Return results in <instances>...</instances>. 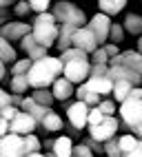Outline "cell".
I'll use <instances>...</instances> for the list:
<instances>
[{"label": "cell", "mask_w": 142, "mask_h": 157, "mask_svg": "<svg viewBox=\"0 0 142 157\" xmlns=\"http://www.w3.org/2000/svg\"><path fill=\"white\" fill-rule=\"evenodd\" d=\"M60 75H62V62L58 58L45 56L31 62V67L27 71V84L31 89H49Z\"/></svg>", "instance_id": "1"}, {"label": "cell", "mask_w": 142, "mask_h": 157, "mask_svg": "<svg viewBox=\"0 0 142 157\" xmlns=\"http://www.w3.org/2000/svg\"><path fill=\"white\" fill-rule=\"evenodd\" d=\"M53 20L60 25H69V27H85L87 25V16L78 5H73L71 0H58L53 5Z\"/></svg>", "instance_id": "2"}, {"label": "cell", "mask_w": 142, "mask_h": 157, "mask_svg": "<svg viewBox=\"0 0 142 157\" xmlns=\"http://www.w3.org/2000/svg\"><path fill=\"white\" fill-rule=\"evenodd\" d=\"M120 126L118 128H122V131H129V128H133L138 126V124H142V100H131L127 98L124 102H120Z\"/></svg>", "instance_id": "3"}, {"label": "cell", "mask_w": 142, "mask_h": 157, "mask_svg": "<svg viewBox=\"0 0 142 157\" xmlns=\"http://www.w3.org/2000/svg\"><path fill=\"white\" fill-rule=\"evenodd\" d=\"M118 126H120L118 117L109 115V117H105L100 124H96V126H89V137L100 142V144H105L107 140H111V137H116V135H118V131H120Z\"/></svg>", "instance_id": "4"}, {"label": "cell", "mask_w": 142, "mask_h": 157, "mask_svg": "<svg viewBox=\"0 0 142 157\" xmlns=\"http://www.w3.org/2000/svg\"><path fill=\"white\" fill-rule=\"evenodd\" d=\"M65 109H67V124L71 128H76V131H82L87 126V115H89V106L85 102H65Z\"/></svg>", "instance_id": "5"}, {"label": "cell", "mask_w": 142, "mask_h": 157, "mask_svg": "<svg viewBox=\"0 0 142 157\" xmlns=\"http://www.w3.org/2000/svg\"><path fill=\"white\" fill-rule=\"evenodd\" d=\"M109 67H124V69L138 73V75L142 78V56L138 53V51H133V49L120 51L116 58L109 60Z\"/></svg>", "instance_id": "6"}, {"label": "cell", "mask_w": 142, "mask_h": 157, "mask_svg": "<svg viewBox=\"0 0 142 157\" xmlns=\"http://www.w3.org/2000/svg\"><path fill=\"white\" fill-rule=\"evenodd\" d=\"M89 60H76V62H67L62 64V78L69 80L71 84H82V82L89 78Z\"/></svg>", "instance_id": "7"}, {"label": "cell", "mask_w": 142, "mask_h": 157, "mask_svg": "<svg viewBox=\"0 0 142 157\" xmlns=\"http://www.w3.org/2000/svg\"><path fill=\"white\" fill-rule=\"evenodd\" d=\"M31 33V25H27V22H22V20H11V22H7V25H2L0 27V38L2 40H7L9 44H16V42H20L25 36H29Z\"/></svg>", "instance_id": "8"}, {"label": "cell", "mask_w": 142, "mask_h": 157, "mask_svg": "<svg viewBox=\"0 0 142 157\" xmlns=\"http://www.w3.org/2000/svg\"><path fill=\"white\" fill-rule=\"evenodd\" d=\"M31 38L36 40V44L49 51V47L56 44L58 38V25H31Z\"/></svg>", "instance_id": "9"}, {"label": "cell", "mask_w": 142, "mask_h": 157, "mask_svg": "<svg viewBox=\"0 0 142 157\" xmlns=\"http://www.w3.org/2000/svg\"><path fill=\"white\" fill-rule=\"evenodd\" d=\"M87 29L91 31V33H93L96 42H98V47H102V44L107 42V38H109V29H111V18H109V16H105V13H96L93 18L89 20Z\"/></svg>", "instance_id": "10"}, {"label": "cell", "mask_w": 142, "mask_h": 157, "mask_svg": "<svg viewBox=\"0 0 142 157\" xmlns=\"http://www.w3.org/2000/svg\"><path fill=\"white\" fill-rule=\"evenodd\" d=\"M71 47H76V49H80V51H85L87 56H91V53H93V51L98 49V42H96L93 33H91V31L87 29V25H85V27H78V29L73 31Z\"/></svg>", "instance_id": "11"}, {"label": "cell", "mask_w": 142, "mask_h": 157, "mask_svg": "<svg viewBox=\"0 0 142 157\" xmlns=\"http://www.w3.org/2000/svg\"><path fill=\"white\" fill-rule=\"evenodd\" d=\"M0 157H25L22 153V135L7 133L0 137Z\"/></svg>", "instance_id": "12"}, {"label": "cell", "mask_w": 142, "mask_h": 157, "mask_svg": "<svg viewBox=\"0 0 142 157\" xmlns=\"http://www.w3.org/2000/svg\"><path fill=\"white\" fill-rule=\"evenodd\" d=\"M36 128H38L36 120L31 117V115L22 113V111H18L16 117L9 122V133H14V135H29V133H34Z\"/></svg>", "instance_id": "13"}, {"label": "cell", "mask_w": 142, "mask_h": 157, "mask_svg": "<svg viewBox=\"0 0 142 157\" xmlns=\"http://www.w3.org/2000/svg\"><path fill=\"white\" fill-rule=\"evenodd\" d=\"M82 84H85L87 91L96 93V95H100V98L111 95V89H113V82L109 80V75H105V78H87Z\"/></svg>", "instance_id": "14"}, {"label": "cell", "mask_w": 142, "mask_h": 157, "mask_svg": "<svg viewBox=\"0 0 142 157\" xmlns=\"http://www.w3.org/2000/svg\"><path fill=\"white\" fill-rule=\"evenodd\" d=\"M18 49L25 51V56L31 60V62H36V60H40V58H45V56H49L47 49H42L40 44H36V40L31 38V33L25 36L22 40H20V42H18Z\"/></svg>", "instance_id": "15"}, {"label": "cell", "mask_w": 142, "mask_h": 157, "mask_svg": "<svg viewBox=\"0 0 142 157\" xmlns=\"http://www.w3.org/2000/svg\"><path fill=\"white\" fill-rule=\"evenodd\" d=\"M73 89H76V86L71 84L69 80H65L62 75H60V78L53 82V84L49 86V91H51L53 100H56V102H62V104H65V102H67L71 95H73Z\"/></svg>", "instance_id": "16"}, {"label": "cell", "mask_w": 142, "mask_h": 157, "mask_svg": "<svg viewBox=\"0 0 142 157\" xmlns=\"http://www.w3.org/2000/svg\"><path fill=\"white\" fill-rule=\"evenodd\" d=\"M16 62V47H11L7 40L0 38V82L7 78V64Z\"/></svg>", "instance_id": "17"}, {"label": "cell", "mask_w": 142, "mask_h": 157, "mask_svg": "<svg viewBox=\"0 0 142 157\" xmlns=\"http://www.w3.org/2000/svg\"><path fill=\"white\" fill-rule=\"evenodd\" d=\"M62 126H65V122H62V117H60V115H58L53 109H49L47 115L38 122V128L42 131V133H56V131H62Z\"/></svg>", "instance_id": "18"}, {"label": "cell", "mask_w": 142, "mask_h": 157, "mask_svg": "<svg viewBox=\"0 0 142 157\" xmlns=\"http://www.w3.org/2000/svg\"><path fill=\"white\" fill-rule=\"evenodd\" d=\"M109 80H111V82L124 80V82H131L133 86H142V78L138 75V73L124 69V67H109Z\"/></svg>", "instance_id": "19"}, {"label": "cell", "mask_w": 142, "mask_h": 157, "mask_svg": "<svg viewBox=\"0 0 142 157\" xmlns=\"http://www.w3.org/2000/svg\"><path fill=\"white\" fill-rule=\"evenodd\" d=\"M20 111H22V113H27V115H31V117L36 120V124L40 122V120H42L45 117V115H47V106H40V104H36L31 98H22V104H20Z\"/></svg>", "instance_id": "20"}, {"label": "cell", "mask_w": 142, "mask_h": 157, "mask_svg": "<svg viewBox=\"0 0 142 157\" xmlns=\"http://www.w3.org/2000/svg\"><path fill=\"white\" fill-rule=\"evenodd\" d=\"M73 31L76 27H69V25H60L58 27V38H56V49L62 53L71 47V38H73Z\"/></svg>", "instance_id": "21"}, {"label": "cell", "mask_w": 142, "mask_h": 157, "mask_svg": "<svg viewBox=\"0 0 142 157\" xmlns=\"http://www.w3.org/2000/svg\"><path fill=\"white\" fill-rule=\"evenodd\" d=\"M129 0H98V7H100V13H105V16H118L122 9L127 7Z\"/></svg>", "instance_id": "22"}, {"label": "cell", "mask_w": 142, "mask_h": 157, "mask_svg": "<svg viewBox=\"0 0 142 157\" xmlns=\"http://www.w3.org/2000/svg\"><path fill=\"white\" fill-rule=\"evenodd\" d=\"M71 148H73V142H71L69 135H60V137L53 140V148L51 153L56 157H71Z\"/></svg>", "instance_id": "23"}, {"label": "cell", "mask_w": 142, "mask_h": 157, "mask_svg": "<svg viewBox=\"0 0 142 157\" xmlns=\"http://www.w3.org/2000/svg\"><path fill=\"white\" fill-rule=\"evenodd\" d=\"M122 29L131 36H142V16L140 13H127L124 16V22H122Z\"/></svg>", "instance_id": "24"}, {"label": "cell", "mask_w": 142, "mask_h": 157, "mask_svg": "<svg viewBox=\"0 0 142 157\" xmlns=\"http://www.w3.org/2000/svg\"><path fill=\"white\" fill-rule=\"evenodd\" d=\"M40 148H42V142H40L34 133L22 135V153H25V157L34 155V153H40Z\"/></svg>", "instance_id": "25"}, {"label": "cell", "mask_w": 142, "mask_h": 157, "mask_svg": "<svg viewBox=\"0 0 142 157\" xmlns=\"http://www.w3.org/2000/svg\"><path fill=\"white\" fill-rule=\"evenodd\" d=\"M133 89L131 82H124V80H116L113 82V89H111V95H113L118 102H124L129 98V91Z\"/></svg>", "instance_id": "26"}, {"label": "cell", "mask_w": 142, "mask_h": 157, "mask_svg": "<svg viewBox=\"0 0 142 157\" xmlns=\"http://www.w3.org/2000/svg\"><path fill=\"white\" fill-rule=\"evenodd\" d=\"M31 100L36 104H40V106H47V109L53 106V95H51V91H49V89H34Z\"/></svg>", "instance_id": "27"}, {"label": "cell", "mask_w": 142, "mask_h": 157, "mask_svg": "<svg viewBox=\"0 0 142 157\" xmlns=\"http://www.w3.org/2000/svg\"><path fill=\"white\" fill-rule=\"evenodd\" d=\"M58 60L62 62V64H67V62H76V60H89V56L85 53V51L76 49V47H69L67 51H62V53L58 56Z\"/></svg>", "instance_id": "28"}, {"label": "cell", "mask_w": 142, "mask_h": 157, "mask_svg": "<svg viewBox=\"0 0 142 157\" xmlns=\"http://www.w3.org/2000/svg\"><path fill=\"white\" fill-rule=\"evenodd\" d=\"M9 86H11V93L25 95V91L29 89V84H27V75H11V80H9Z\"/></svg>", "instance_id": "29"}, {"label": "cell", "mask_w": 142, "mask_h": 157, "mask_svg": "<svg viewBox=\"0 0 142 157\" xmlns=\"http://www.w3.org/2000/svg\"><path fill=\"white\" fill-rule=\"evenodd\" d=\"M29 67H31V60L22 58V60H16L11 64V69H7V73H11V75H27Z\"/></svg>", "instance_id": "30"}, {"label": "cell", "mask_w": 142, "mask_h": 157, "mask_svg": "<svg viewBox=\"0 0 142 157\" xmlns=\"http://www.w3.org/2000/svg\"><path fill=\"white\" fill-rule=\"evenodd\" d=\"M136 142H138V140L133 137V135H129V133H127V135H118V148H120V153H122V155L129 153V151L136 146Z\"/></svg>", "instance_id": "31"}, {"label": "cell", "mask_w": 142, "mask_h": 157, "mask_svg": "<svg viewBox=\"0 0 142 157\" xmlns=\"http://www.w3.org/2000/svg\"><path fill=\"white\" fill-rule=\"evenodd\" d=\"M102 148H105L107 157H122V153H120V148H118V135H116V137H111V140H107L102 144Z\"/></svg>", "instance_id": "32"}, {"label": "cell", "mask_w": 142, "mask_h": 157, "mask_svg": "<svg viewBox=\"0 0 142 157\" xmlns=\"http://www.w3.org/2000/svg\"><path fill=\"white\" fill-rule=\"evenodd\" d=\"M122 38H124V29L122 25H118V22H111V29H109V42H122Z\"/></svg>", "instance_id": "33"}, {"label": "cell", "mask_w": 142, "mask_h": 157, "mask_svg": "<svg viewBox=\"0 0 142 157\" xmlns=\"http://www.w3.org/2000/svg\"><path fill=\"white\" fill-rule=\"evenodd\" d=\"M25 2L36 13H45V11H49V7H51V0H25Z\"/></svg>", "instance_id": "34"}, {"label": "cell", "mask_w": 142, "mask_h": 157, "mask_svg": "<svg viewBox=\"0 0 142 157\" xmlns=\"http://www.w3.org/2000/svg\"><path fill=\"white\" fill-rule=\"evenodd\" d=\"M89 64H107V67H109V56L105 53V49H102V47H98L93 53H91Z\"/></svg>", "instance_id": "35"}, {"label": "cell", "mask_w": 142, "mask_h": 157, "mask_svg": "<svg viewBox=\"0 0 142 157\" xmlns=\"http://www.w3.org/2000/svg\"><path fill=\"white\" fill-rule=\"evenodd\" d=\"M96 109L102 113L105 117H109V115H113V113L118 111V106H116V102H113V100H100V104H98Z\"/></svg>", "instance_id": "36"}, {"label": "cell", "mask_w": 142, "mask_h": 157, "mask_svg": "<svg viewBox=\"0 0 142 157\" xmlns=\"http://www.w3.org/2000/svg\"><path fill=\"white\" fill-rule=\"evenodd\" d=\"M80 144H85V146H87V148H89L91 153H93V155H100V153H105L102 144H100V142H96V140H91L89 135H82V142H80Z\"/></svg>", "instance_id": "37"}, {"label": "cell", "mask_w": 142, "mask_h": 157, "mask_svg": "<svg viewBox=\"0 0 142 157\" xmlns=\"http://www.w3.org/2000/svg\"><path fill=\"white\" fill-rule=\"evenodd\" d=\"M11 13L18 16V18H27L29 13H31V9H29V5L25 2V0H18V2L11 7Z\"/></svg>", "instance_id": "38"}, {"label": "cell", "mask_w": 142, "mask_h": 157, "mask_svg": "<svg viewBox=\"0 0 142 157\" xmlns=\"http://www.w3.org/2000/svg\"><path fill=\"white\" fill-rule=\"evenodd\" d=\"M105 75H109L107 64H91L89 67V78H105Z\"/></svg>", "instance_id": "39"}, {"label": "cell", "mask_w": 142, "mask_h": 157, "mask_svg": "<svg viewBox=\"0 0 142 157\" xmlns=\"http://www.w3.org/2000/svg\"><path fill=\"white\" fill-rule=\"evenodd\" d=\"M100 100H102V98H100V95H96V93H91V91H85V93H82V98H80V102H85L89 109L98 106V104H100Z\"/></svg>", "instance_id": "40"}, {"label": "cell", "mask_w": 142, "mask_h": 157, "mask_svg": "<svg viewBox=\"0 0 142 157\" xmlns=\"http://www.w3.org/2000/svg\"><path fill=\"white\" fill-rule=\"evenodd\" d=\"M102 120H105V115L100 113L96 106H93V109H89V115H87V126H96V124H100Z\"/></svg>", "instance_id": "41"}, {"label": "cell", "mask_w": 142, "mask_h": 157, "mask_svg": "<svg viewBox=\"0 0 142 157\" xmlns=\"http://www.w3.org/2000/svg\"><path fill=\"white\" fill-rule=\"evenodd\" d=\"M34 25H56V20H53V13H51V11L36 13V16H34Z\"/></svg>", "instance_id": "42"}, {"label": "cell", "mask_w": 142, "mask_h": 157, "mask_svg": "<svg viewBox=\"0 0 142 157\" xmlns=\"http://www.w3.org/2000/svg\"><path fill=\"white\" fill-rule=\"evenodd\" d=\"M71 155H73V157H96L85 144H73V148H71Z\"/></svg>", "instance_id": "43"}, {"label": "cell", "mask_w": 142, "mask_h": 157, "mask_svg": "<svg viewBox=\"0 0 142 157\" xmlns=\"http://www.w3.org/2000/svg\"><path fill=\"white\" fill-rule=\"evenodd\" d=\"M20 109H16V106H11V104H9V106H5V109H0V117H2L5 122H11L14 117H16V113H18Z\"/></svg>", "instance_id": "44"}, {"label": "cell", "mask_w": 142, "mask_h": 157, "mask_svg": "<svg viewBox=\"0 0 142 157\" xmlns=\"http://www.w3.org/2000/svg\"><path fill=\"white\" fill-rule=\"evenodd\" d=\"M102 49H105V53L109 56V60H111V58H116V56L120 53V47H118V44H113V42H105V44H102Z\"/></svg>", "instance_id": "45"}, {"label": "cell", "mask_w": 142, "mask_h": 157, "mask_svg": "<svg viewBox=\"0 0 142 157\" xmlns=\"http://www.w3.org/2000/svg\"><path fill=\"white\" fill-rule=\"evenodd\" d=\"M11 7H0V27L7 25V22H11Z\"/></svg>", "instance_id": "46"}, {"label": "cell", "mask_w": 142, "mask_h": 157, "mask_svg": "<svg viewBox=\"0 0 142 157\" xmlns=\"http://www.w3.org/2000/svg\"><path fill=\"white\" fill-rule=\"evenodd\" d=\"M122 157H142V140H138L133 148H131L129 153H124Z\"/></svg>", "instance_id": "47"}, {"label": "cell", "mask_w": 142, "mask_h": 157, "mask_svg": "<svg viewBox=\"0 0 142 157\" xmlns=\"http://www.w3.org/2000/svg\"><path fill=\"white\" fill-rule=\"evenodd\" d=\"M9 104H11V102H9V93L2 89V86H0V109H5V106H9Z\"/></svg>", "instance_id": "48"}, {"label": "cell", "mask_w": 142, "mask_h": 157, "mask_svg": "<svg viewBox=\"0 0 142 157\" xmlns=\"http://www.w3.org/2000/svg\"><path fill=\"white\" fill-rule=\"evenodd\" d=\"M129 98L131 100H142V86H133L129 91Z\"/></svg>", "instance_id": "49"}, {"label": "cell", "mask_w": 142, "mask_h": 157, "mask_svg": "<svg viewBox=\"0 0 142 157\" xmlns=\"http://www.w3.org/2000/svg\"><path fill=\"white\" fill-rule=\"evenodd\" d=\"M62 128H67V131H69V135H71V140H80V137H82V133H80V131H76V128H71L69 124H67V126H62Z\"/></svg>", "instance_id": "50"}, {"label": "cell", "mask_w": 142, "mask_h": 157, "mask_svg": "<svg viewBox=\"0 0 142 157\" xmlns=\"http://www.w3.org/2000/svg\"><path fill=\"white\" fill-rule=\"evenodd\" d=\"M7 133H9V122H5L2 117H0V137L7 135Z\"/></svg>", "instance_id": "51"}, {"label": "cell", "mask_w": 142, "mask_h": 157, "mask_svg": "<svg viewBox=\"0 0 142 157\" xmlns=\"http://www.w3.org/2000/svg\"><path fill=\"white\" fill-rule=\"evenodd\" d=\"M42 148H45V151L49 153V151H51V148H53V140H51V137H47V140L42 142Z\"/></svg>", "instance_id": "52"}, {"label": "cell", "mask_w": 142, "mask_h": 157, "mask_svg": "<svg viewBox=\"0 0 142 157\" xmlns=\"http://www.w3.org/2000/svg\"><path fill=\"white\" fill-rule=\"evenodd\" d=\"M18 0H0V7H14Z\"/></svg>", "instance_id": "53"}, {"label": "cell", "mask_w": 142, "mask_h": 157, "mask_svg": "<svg viewBox=\"0 0 142 157\" xmlns=\"http://www.w3.org/2000/svg\"><path fill=\"white\" fill-rule=\"evenodd\" d=\"M136 51L142 56V36H138V44H136Z\"/></svg>", "instance_id": "54"}, {"label": "cell", "mask_w": 142, "mask_h": 157, "mask_svg": "<svg viewBox=\"0 0 142 157\" xmlns=\"http://www.w3.org/2000/svg\"><path fill=\"white\" fill-rule=\"evenodd\" d=\"M42 155H45V157H56V155H53L51 151H49V153H42Z\"/></svg>", "instance_id": "55"}, {"label": "cell", "mask_w": 142, "mask_h": 157, "mask_svg": "<svg viewBox=\"0 0 142 157\" xmlns=\"http://www.w3.org/2000/svg\"><path fill=\"white\" fill-rule=\"evenodd\" d=\"M29 157H45L42 153H34V155H29Z\"/></svg>", "instance_id": "56"}, {"label": "cell", "mask_w": 142, "mask_h": 157, "mask_svg": "<svg viewBox=\"0 0 142 157\" xmlns=\"http://www.w3.org/2000/svg\"><path fill=\"white\" fill-rule=\"evenodd\" d=\"M71 157H73V155H71Z\"/></svg>", "instance_id": "57"}]
</instances>
